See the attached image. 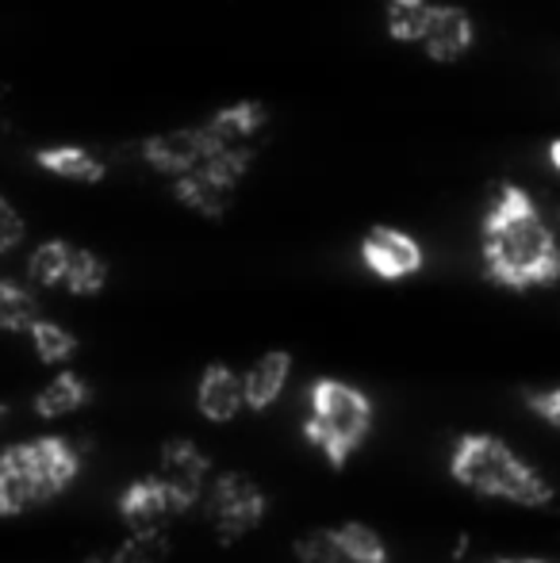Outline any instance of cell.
<instances>
[{"label": "cell", "mask_w": 560, "mask_h": 563, "mask_svg": "<svg viewBox=\"0 0 560 563\" xmlns=\"http://www.w3.org/2000/svg\"><path fill=\"white\" fill-rule=\"evenodd\" d=\"M480 257L487 280L526 291L560 280V245L541 211L518 185H503L480 223Z\"/></svg>", "instance_id": "cell-1"}, {"label": "cell", "mask_w": 560, "mask_h": 563, "mask_svg": "<svg viewBox=\"0 0 560 563\" xmlns=\"http://www.w3.org/2000/svg\"><path fill=\"white\" fill-rule=\"evenodd\" d=\"M449 475L476 495L526 510H546L553 503V483L495 433H461L449 449Z\"/></svg>", "instance_id": "cell-2"}, {"label": "cell", "mask_w": 560, "mask_h": 563, "mask_svg": "<svg viewBox=\"0 0 560 563\" xmlns=\"http://www.w3.org/2000/svg\"><path fill=\"white\" fill-rule=\"evenodd\" d=\"M81 475V449L62 433H39L31 441L0 449V518H20L54 503Z\"/></svg>", "instance_id": "cell-3"}, {"label": "cell", "mask_w": 560, "mask_h": 563, "mask_svg": "<svg viewBox=\"0 0 560 563\" xmlns=\"http://www.w3.org/2000/svg\"><path fill=\"white\" fill-rule=\"evenodd\" d=\"M373 430V399L345 379L322 376L307 391L304 438L330 467H345Z\"/></svg>", "instance_id": "cell-4"}, {"label": "cell", "mask_w": 560, "mask_h": 563, "mask_svg": "<svg viewBox=\"0 0 560 563\" xmlns=\"http://www.w3.org/2000/svg\"><path fill=\"white\" fill-rule=\"evenodd\" d=\"M200 506L211 526V537H216L219 544H239L242 537H250L265 521V514H270V495H265L250 475L223 472V475H211Z\"/></svg>", "instance_id": "cell-5"}, {"label": "cell", "mask_w": 560, "mask_h": 563, "mask_svg": "<svg viewBox=\"0 0 560 563\" xmlns=\"http://www.w3.org/2000/svg\"><path fill=\"white\" fill-rule=\"evenodd\" d=\"M154 475L173 490V495L185 503V510H196L211 483V460L196 441L188 438H169L157 452V467Z\"/></svg>", "instance_id": "cell-6"}, {"label": "cell", "mask_w": 560, "mask_h": 563, "mask_svg": "<svg viewBox=\"0 0 560 563\" xmlns=\"http://www.w3.org/2000/svg\"><path fill=\"white\" fill-rule=\"evenodd\" d=\"M185 503L157 479L154 472L142 479L128 483L120 495V518L128 533H154V529H169V521L185 518Z\"/></svg>", "instance_id": "cell-7"}, {"label": "cell", "mask_w": 560, "mask_h": 563, "mask_svg": "<svg viewBox=\"0 0 560 563\" xmlns=\"http://www.w3.org/2000/svg\"><path fill=\"white\" fill-rule=\"evenodd\" d=\"M426 253L419 238L399 227H373L361 238V265L381 280H407L422 268Z\"/></svg>", "instance_id": "cell-8"}, {"label": "cell", "mask_w": 560, "mask_h": 563, "mask_svg": "<svg viewBox=\"0 0 560 563\" xmlns=\"http://www.w3.org/2000/svg\"><path fill=\"white\" fill-rule=\"evenodd\" d=\"M211 154V134L204 126H180V131L150 134L142 142V157L150 169L165 173V177H185V173L200 169Z\"/></svg>", "instance_id": "cell-9"}, {"label": "cell", "mask_w": 560, "mask_h": 563, "mask_svg": "<svg viewBox=\"0 0 560 563\" xmlns=\"http://www.w3.org/2000/svg\"><path fill=\"white\" fill-rule=\"evenodd\" d=\"M476 43V27L472 15L457 4H433L430 23H426L422 51L430 62H461Z\"/></svg>", "instance_id": "cell-10"}, {"label": "cell", "mask_w": 560, "mask_h": 563, "mask_svg": "<svg viewBox=\"0 0 560 563\" xmlns=\"http://www.w3.org/2000/svg\"><path fill=\"white\" fill-rule=\"evenodd\" d=\"M196 410H200L208 422L223 426L246 410L242 399V372H234L231 364H208L196 384Z\"/></svg>", "instance_id": "cell-11"}, {"label": "cell", "mask_w": 560, "mask_h": 563, "mask_svg": "<svg viewBox=\"0 0 560 563\" xmlns=\"http://www.w3.org/2000/svg\"><path fill=\"white\" fill-rule=\"evenodd\" d=\"M288 379H292V353H284V349L262 353L242 372V399H246V410H254V415L270 410L284 395Z\"/></svg>", "instance_id": "cell-12"}, {"label": "cell", "mask_w": 560, "mask_h": 563, "mask_svg": "<svg viewBox=\"0 0 560 563\" xmlns=\"http://www.w3.org/2000/svg\"><path fill=\"white\" fill-rule=\"evenodd\" d=\"M265 123H270L265 104H257V100H239V104H231V108H219L204 126H208L219 142H227V146L257 150L254 142H257V134L265 131Z\"/></svg>", "instance_id": "cell-13"}, {"label": "cell", "mask_w": 560, "mask_h": 563, "mask_svg": "<svg viewBox=\"0 0 560 563\" xmlns=\"http://www.w3.org/2000/svg\"><path fill=\"white\" fill-rule=\"evenodd\" d=\"M89 399H92V387L85 384V376H77V372H58V376H51L39 387L31 407H35V415L43 418V422H54V418L77 415Z\"/></svg>", "instance_id": "cell-14"}, {"label": "cell", "mask_w": 560, "mask_h": 563, "mask_svg": "<svg viewBox=\"0 0 560 563\" xmlns=\"http://www.w3.org/2000/svg\"><path fill=\"white\" fill-rule=\"evenodd\" d=\"M35 165L51 173V177L81 180V185H97L108 173L105 162H100L97 154H89L85 146H43L35 154Z\"/></svg>", "instance_id": "cell-15"}, {"label": "cell", "mask_w": 560, "mask_h": 563, "mask_svg": "<svg viewBox=\"0 0 560 563\" xmlns=\"http://www.w3.org/2000/svg\"><path fill=\"white\" fill-rule=\"evenodd\" d=\"M173 196H177L188 211H196V216H204V219H223L234 200V192L219 188L216 180H208L204 173H185V177H177L173 180Z\"/></svg>", "instance_id": "cell-16"}, {"label": "cell", "mask_w": 560, "mask_h": 563, "mask_svg": "<svg viewBox=\"0 0 560 563\" xmlns=\"http://www.w3.org/2000/svg\"><path fill=\"white\" fill-rule=\"evenodd\" d=\"M334 537L345 563H388V544L365 521H342V526H334Z\"/></svg>", "instance_id": "cell-17"}, {"label": "cell", "mask_w": 560, "mask_h": 563, "mask_svg": "<svg viewBox=\"0 0 560 563\" xmlns=\"http://www.w3.org/2000/svg\"><path fill=\"white\" fill-rule=\"evenodd\" d=\"M430 0H388L384 4V23L396 43H422L426 23H430Z\"/></svg>", "instance_id": "cell-18"}, {"label": "cell", "mask_w": 560, "mask_h": 563, "mask_svg": "<svg viewBox=\"0 0 560 563\" xmlns=\"http://www.w3.org/2000/svg\"><path fill=\"white\" fill-rule=\"evenodd\" d=\"M28 338H31V349H35V356L43 364H66V361H74V353H77V338L69 334L62 322H54V319H43L39 314L35 322H31V330H28Z\"/></svg>", "instance_id": "cell-19"}, {"label": "cell", "mask_w": 560, "mask_h": 563, "mask_svg": "<svg viewBox=\"0 0 560 563\" xmlns=\"http://www.w3.org/2000/svg\"><path fill=\"white\" fill-rule=\"evenodd\" d=\"M69 253H74V245L62 242V238H51V242L35 245L28 257L31 284H39V288H62L66 268H69Z\"/></svg>", "instance_id": "cell-20"}, {"label": "cell", "mask_w": 560, "mask_h": 563, "mask_svg": "<svg viewBox=\"0 0 560 563\" xmlns=\"http://www.w3.org/2000/svg\"><path fill=\"white\" fill-rule=\"evenodd\" d=\"M105 284H108L105 257H97L92 250H81V245H74L62 288H66L69 296H100V291H105Z\"/></svg>", "instance_id": "cell-21"}, {"label": "cell", "mask_w": 560, "mask_h": 563, "mask_svg": "<svg viewBox=\"0 0 560 563\" xmlns=\"http://www.w3.org/2000/svg\"><path fill=\"white\" fill-rule=\"evenodd\" d=\"M39 319V303L23 284L0 280V330L4 334H28L31 322Z\"/></svg>", "instance_id": "cell-22"}, {"label": "cell", "mask_w": 560, "mask_h": 563, "mask_svg": "<svg viewBox=\"0 0 560 563\" xmlns=\"http://www.w3.org/2000/svg\"><path fill=\"white\" fill-rule=\"evenodd\" d=\"M165 556H169V533L154 529V533H128L112 563H162Z\"/></svg>", "instance_id": "cell-23"}, {"label": "cell", "mask_w": 560, "mask_h": 563, "mask_svg": "<svg viewBox=\"0 0 560 563\" xmlns=\"http://www.w3.org/2000/svg\"><path fill=\"white\" fill-rule=\"evenodd\" d=\"M296 560L299 563H345L342 549H338L334 529H311L296 541Z\"/></svg>", "instance_id": "cell-24"}, {"label": "cell", "mask_w": 560, "mask_h": 563, "mask_svg": "<svg viewBox=\"0 0 560 563\" xmlns=\"http://www.w3.org/2000/svg\"><path fill=\"white\" fill-rule=\"evenodd\" d=\"M20 242H23V219H20V211L0 196V257L12 253Z\"/></svg>", "instance_id": "cell-25"}, {"label": "cell", "mask_w": 560, "mask_h": 563, "mask_svg": "<svg viewBox=\"0 0 560 563\" xmlns=\"http://www.w3.org/2000/svg\"><path fill=\"white\" fill-rule=\"evenodd\" d=\"M530 410L549 422L553 430H560V387H549V391H534L530 395Z\"/></svg>", "instance_id": "cell-26"}, {"label": "cell", "mask_w": 560, "mask_h": 563, "mask_svg": "<svg viewBox=\"0 0 560 563\" xmlns=\"http://www.w3.org/2000/svg\"><path fill=\"white\" fill-rule=\"evenodd\" d=\"M549 165H553V169L560 173V139L549 142Z\"/></svg>", "instance_id": "cell-27"}, {"label": "cell", "mask_w": 560, "mask_h": 563, "mask_svg": "<svg viewBox=\"0 0 560 563\" xmlns=\"http://www.w3.org/2000/svg\"><path fill=\"white\" fill-rule=\"evenodd\" d=\"M499 563H549V560H499Z\"/></svg>", "instance_id": "cell-28"}, {"label": "cell", "mask_w": 560, "mask_h": 563, "mask_svg": "<svg viewBox=\"0 0 560 563\" xmlns=\"http://www.w3.org/2000/svg\"><path fill=\"white\" fill-rule=\"evenodd\" d=\"M4 415H8V407H4V402H0V422H4Z\"/></svg>", "instance_id": "cell-29"}, {"label": "cell", "mask_w": 560, "mask_h": 563, "mask_svg": "<svg viewBox=\"0 0 560 563\" xmlns=\"http://www.w3.org/2000/svg\"><path fill=\"white\" fill-rule=\"evenodd\" d=\"M89 563H112V560H89Z\"/></svg>", "instance_id": "cell-30"}]
</instances>
